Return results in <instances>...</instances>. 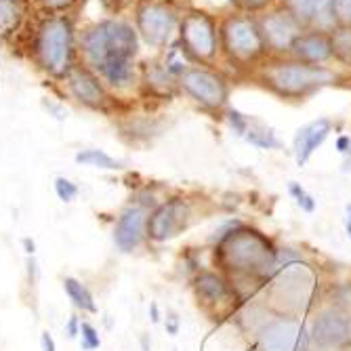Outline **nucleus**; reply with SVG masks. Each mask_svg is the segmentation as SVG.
Segmentation results:
<instances>
[{
    "mask_svg": "<svg viewBox=\"0 0 351 351\" xmlns=\"http://www.w3.org/2000/svg\"><path fill=\"white\" fill-rule=\"evenodd\" d=\"M141 38L135 23L106 17L86 25L78 34L82 66L97 74L108 88L124 90L137 78V55Z\"/></svg>",
    "mask_w": 351,
    "mask_h": 351,
    "instance_id": "obj_1",
    "label": "nucleus"
},
{
    "mask_svg": "<svg viewBox=\"0 0 351 351\" xmlns=\"http://www.w3.org/2000/svg\"><path fill=\"white\" fill-rule=\"evenodd\" d=\"M29 59L51 80H66L78 66V29L72 13L38 15L29 29Z\"/></svg>",
    "mask_w": 351,
    "mask_h": 351,
    "instance_id": "obj_2",
    "label": "nucleus"
},
{
    "mask_svg": "<svg viewBox=\"0 0 351 351\" xmlns=\"http://www.w3.org/2000/svg\"><path fill=\"white\" fill-rule=\"evenodd\" d=\"M254 78L282 99H305L315 90L332 84L337 72L293 57H267L254 68Z\"/></svg>",
    "mask_w": 351,
    "mask_h": 351,
    "instance_id": "obj_3",
    "label": "nucleus"
},
{
    "mask_svg": "<svg viewBox=\"0 0 351 351\" xmlns=\"http://www.w3.org/2000/svg\"><path fill=\"white\" fill-rule=\"evenodd\" d=\"M217 261L240 276H265L278 261V250L271 240L261 232L238 226L236 230L223 234L215 252Z\"/></svg>",
    "mask_w": 351,
    "mask_h": 351,
    "instance_id": "obj_4",
    "label": "nucleus"
},
{
    "mask_svg": "<svg viewBox=\"0 0 351 351\" xmlns=\"http://www.w3.org/2000/svg\"><path fill=\"white\" fill-rule=\"evenodd\" d=\"M221 53L236 68H257L269 57L259 19L248 13H232L219 23Z\"/></svg>",
    "mask_w": 351,
    "mask_h": 351,
    "instance_id": "obj_5",
    "label": "nucleus"
},
{
    "mask_svg": "<svg viewBox=\"0 0 351 351\" xmlns=\"http://www.w3.org/2000/svg\"><path fill=\"white\" fill-rule=\"evenodd\" d=\"M179 47L183 55L198 63V66H208L213 63L221 51L219 43V23L217 19L202 11V9H189L181 15L179 21Z\"/></svg>",
    "mask_w": 351,
    "mask_h": 351,
    "instance_id": "obj_6",
    "label": "nucleus"
},
{
    "mask_svg": "<svg viewBox=\"0 0 351 351\" xmlns=\"http://www.w3.org/2000/svg\"><path fill=\"white\" fill-rule=\"evenodd\" d=\"M179 13L169 0H139L135 7V27L141 43L165 49L179 29Z\"/></svg>",
    "mask_w": 351,
    "mask_h": 351,
    "instance_id": "obj_7",
    "label": "nucleus"
},
{
    "mask_svg": "<svg viewBox=\"0 0 351 351\" xmlns=\"http://www.w3.org/2000/svg\"><path fill=\"white\" fill-rule=\"evenodd\" d=\"M179 88L191 101L210 112L223 110L230 99V80L206 66H189L179 76Z\"/></svg>",
    "mask_w": 351,
    "mask_h": 351,
    "instance_id": "obj_8",
    "label": "nucleus"
},
{
    "mask_svg": "<svg viewBox=\"0 0 351 351\" xmlns=\"http://www.w3.org/2000/svg\"><path fill=\"white\" fill-rule=\"evenodd\" d=\"M259 27L269 57H289L295 40L305 32V27L297 21V17L284 7H278L261 15Z\"/></svg>",
    "mask_w": 351,
    "mask_h": 351,
    "instance_id": "obj_9",
    "label": "nucleus"
},
{
    "mask_svg": "<svg viewBox=\"0 0 351 351\" xmlns=\"http://www.w3.org/2000/svg\"><path fill=\"white\" fill-rule=\"evenodd\" d=\"M63 84H66L70 97L82 108H88L95 112H108L114 106L112 95L108 86L104 84V80L95 72H90L86 66H82V63H78V66L66 76Z\"/></svg>",
    "mask_w": 351,
    "mask_h": 351,
    "instance_id": "obj_10",
    "label": "nucleus"
},
{
    "mask_svg": "<svg viewBox=\"0 0 351 351\" xmlns=\"http://www.w3.org/2000/svg\"><path fill=\"white\" fill-rule=\"evenodd\" d=\"M261 351H307L309 335L297 317H276L259 335Z\"/></svg>",
    "mask_w": 351,
    "mask_h": 351,
    "instance_id": "obj_11",
    "label": "nucleus"
},
{
    "mask_svg": "<svg viewBox=\"0 0 351 351\" xmlns=\"http://www.w3.org/2000/svg\"><path fill=\"white\" fill-rule=\"evenodd\" d=\"M311 286L313 276L307 265L293 261L286 263L284 269L278 274L274 282V297L286 307H301L311 295Z\"/></svg>",
    "mask_w": 351,
    "mask_h": 351,
    "instance_id": "obj_12",
    "label": "nucleus"
},
{
    "mask_svg": "<svg viewBox=\"0 0 351 351\" xmlns=\"http://www.w3.org/2000/svg\"><path fill=\"white\" fill-rule=\"evenodd\" d=\"M349 339H351L349 317L335 309L322 311L313 320L311 330H309V341L320 351H337L345 347Z\"/></svg>",
    "mask_w": 351,
    "mask_h": 351,
    "instance_id": "obj_13",
    "label": "nucleus"
},
{
    "mask_svg": "<svg viewBox=\"0 0 351 351\" xmlns=\"http://www.w3.org/2000/svg\"><path fill=\"white\" fill-rule=\"evenodd\" d=\"M189 206L181 198L167 200L160 204L147 221V236L156 242H167L187 228Z\"/></svg>",
    "mask_w": 351,
    "mask_h": 351,
    "instance_id": "obj_14",
    "label": "nucleus"
},
{
    "mask_svg": "<svg viewBox=\"0 0 351 351\" xmlns=\"http://www.w3.org/2000/svg\"><path fill=\"white\" fill-rule=\"evenodd\" d=\"M282 7L291 11L305 29L330 34L337 27L335 0H282Z\"/></svg>",
    "mask_w": 351,
    "mask_h": 351,
    "instance_id": "obj_15",
    "label": "nucleus"
},
{
    "mask_svg": "<svg viewBox=\"0 0 351 351\" xmlns=\"http://www.w3.org/2000/svg\"><path fill=\"white\" fill-rule=\"evenodd\" d=\"M289 57L311 63V66H324V63H328L332 59L330 34L328 32L305 29L303 34L295 40Z\"/></svg>",
    "mask_w": 351,
    "mask_h": 351,
    "instance_id": "obj_16",
    "label": "nucleus"
},
{
    "mask_svg": "<svg viewBox=\"0 0 351 351\" xmlns=\"http://www.w3.org/2000/svg\"><path fill=\"white\" fill-rule=\"evenodd\" d=\"M145 226V208L143 206H129L120 213L114 230V242L122 252H133L143 238Z\"/></svg>",
    "mask_w": 351,
    "mask_h": 351,
    "instance_id": "obj_17",
    "label": "nucleus"
},
{
    "mask_svg": "<svg viewBox=\"0 0 351 351\" xmlns=\"http://www.w3.org/2000/svg\"><path fill=\"white\" fill-rule=\"evenodd\" d=\"M330 129H332V122L328 118H317V120L301 126V129L297 131V135H295V158H297L299 167H303L311 158V154L326 141Z\"/></svg>",
    "mask_w": 351,
    "mask_h": 351,
    "instance_id": "obj_18",
    "label": "nucleus"
},
{
    "mask_svg": "<svg viewBox=\"0 0 351 351\" xmlns=\"http://www.w3.org/2000/svg\"><path fill=\"white\" fill-rule=\"evenodd\" d=\"M27 0H0V40H13L25 25Z\"/></svg>",
    "mask_w": 351,
    "mask_h": 351,
    "instance_id": "obj_19",
    "label": "nucleus"
},
{
    "mask_svg": "<svg viewBox=\"0 0 351 351\" xmlns=\"http://www.w3.org/2000/svg\"><path fill=\"white\" fill-rule=\"evenodd\" d=\"M143 84L154 93V95H169L175 86H179V80L167 70L165 63H145V68L141 72Z\"/></svg>",
    "mask_w": 351,
    "mask_h": 351,
    "instance_id": "obj_20",
    "label": "nucleus"
},
{
    "mask_svg": "<svg viewBox=\"0 0 351 351\" xmlns=\"http://www.w3.org/2000/svg\"><path fill=\"white\" fill-rule=\"evenodd\" d=\"M194 289L198 293L200 299H204L206 303H219L228 297L230 289H228V282L223 280L219 274L213 271H202L194 278Z\"/></svg>",
    "mask_w": 351,
    "mask_h": 351,
    "instance_id": "obj_21",
    "label": "nucleus"
},
{
    "mask_svg": "<svg viewBox=\"0 0 351 351\" xmlns=\"http://www.w3.org/2000/svg\"><path fill=\"white\" fill-rule=\"evenodd\" d=\"M63 291H66V295L70 297V301L74 303L76 309H82V311H88V313H97V305H95V299H93V293L86 289V286L68 276L63 278Z\"/></svg>",
    "mask_w": 351,
    "mask_h": 351,
    "instance_id": "obj_22",
    "label": "nucleus"
},
{
    "mask_svg": "<svg viewBox=\"0 0 351 351\" xmlns=\"http://www.w3.org/2000/svg\"><path fill=\"white\" fill-rule=\"evenodd\" d=\"M244 139L250 145L259 147V149H278L280 147V141H278L276 133L269 129L267 124H263L261 120H252L250 118V124H248V131H246Z\"/></svg>",
    "mask_w": 351,
    "mask_h": 351,
    "instance_id": "obj_23",
    "label": "nucleus"
},
{
    "mask_svg": "<svg viewBox=\"0 0 351 351\" xmlns=\"http://www.w3.org/2000/svg\"><path fill=\"white\" fill-rule=\"evenodd\" d=\"M332 43V59L341 66L351 68V27H335L330 32Z\"/></svg>",
    "mask_w": 351,
    "mask_h": 351,
    "instance_id": "obj_24",
    "label": "nucleus"
},
{
    "mask_svg": "<svg viewBox=\"0 0 351 351\" xmlns=\"http://www.w3.org/2000/svg\"><path fill=\"white\" fill-rule=\"evenodd\" d=\"M76 162L86 165V167H95V169H104V171L122 169V162L116 160V158H112L110 154H106L104 149H80L76 154Z\"/></svg>",
    "mask_w": 351,
    "mask_h": 351,
    "instance_id": "obj_25",
    "label": "nucleus"
},
{
    "mask_svg": "<svg viewBox=\"0 0 351 351\" xmlns=\"http://www.w3.org/2000/svg\"><path fill=\"white\" fill-rule=\"evenodd\" d=\"M36 9L38 15H59V13H72L78 5V0H27Z\"/></svg>",
    "mask_w": 351,
    "mask_h": 351,
    "instance_id": "obj_26",
    "label": "nucleus"
},
{
    "mask_svg": "<svg viewBox=\"0 0 351 351\" xmlns=\"http://www.w3.org/2000/svg\"><path fill=\"white\" fill-rule=\"evenodd\" d=\"M80 347L84 351H95L101 347V337L90 322H80Z\"/></svg>",
    "mask_w": 351,
    "mask_h": 351,
    "instance_id": "obj_27",
    "label": "nucleus"
},
{
    "mask_svg": "<svg viewBox=\"0 0 351 351\" xmlns=\"http://www.w3.org/2000/svg\"><path fill=\"white\" fill-rule=\"evenodd\" d=\"M55 194L61 202H72L78 196V185L66 177H57L55 179Z\"/></svg>",
    "mask_w": 351,
    "mask_h": 351,
    "instance_id": "obj_28",
    "label": "nucleus"
},
{
    "mask_svg": "<svg viewBox=\"0 0 351 351\" xmlns=\"http://www.w3.org/2000/svg\"><path fill=\"white\" fill-rule=\"evenodd\" d=\"M289 191H291V196L297 200V204H299L305 213H313V210H315V200H313V196H309L299 183L293 181V183L289 185Z\"/></svg>",
    "mask_w": 351,
    "mask_h": 351,
    "instance_id": "obj_29",
    "label": "nucleus"
},
{
    "mask_svg": "<svg viewBox=\"0 0 351 351\" xmlns=\"http://www.w3.org/2000/svg\"><path fill=\"white\" fill-rule=\"evenodd\" d=\"M226 114H228V122H230V126L234 129V133H236V135H240V137H244V135H246V131H248L250 118H248L246 114L238 112L236 108H230Z\"/></svg>",
    "mask_w": 351,
    "mask_h": 351,
    "instance_id": "obj_30",
    "label": "nucleus"
},
{
    "mask_svg": "<svg viewBox=\"0 0 351 351\" xmlns=\"http://www.w3.org/2000/svg\"><path fill=\"white\" fill-rule=\"evenodd\" d=\"M337 27H351V0H335Z\"/></svg>",
    "mask_w": 351,
    "mask_h": 351,
    "instance_id": "obj_31",
    "label": "nucleus"
},
{
    "mask_svg": "<svg viewBox=\"0 0 351 351\" xmlns=\"http://www.w3.org/2000/svg\"><path fill=\"white\" fill-rule=\"evenodd\" d=\"M274 0H236V5L242 13H259V11H265Z\"/></svg>",
    "mask_w": 351,
    "mask_h": 351,
    "instance_id": "obj_32",
    "label": "nucleus"
},
{
    "mask_svg": "<svg viewBox=\"0 0 351 351\" xmlns=\"http://www.w3.org/2000/svg\"><path fill=\"white\" fill-rule=\"evenodd\" d=\"M66 335H68V339H76L80 335V322H78V315L76 313L70 315V320L66 324Z\"/></svg>",
    "mask_w": 351,
    "mask_h": 351,
    "instance_id": "obj_33",
    "label": "nucleus"
},
{
    "mask_svg": "<svg viewBox=\"0 0 351 351\" xmlns=\"http://www.w3.org/2000/svg\"><path fill=\"white\" fill-rule=\"evenodd\" d=\"M40 349L43 351H57V345H55V339L49 330H45L40 335Z\"/></svg>",
    "mask_w": 351,
    "mask_h": 351,
    "instance_id": "obj_34",
    "label": "nucleus"
},
{
    "mask_svg": "<svg viewBox=\"0 0 351 351\" xmlns=\"http://www.w3.org/2000/svg\"><path fill=\"white\" fill-rule=\"evenodd\" d=\"M165 326H167V332H169V335H177V332H179V317H177L175 313H169Z\"/></svg>",
    "mask_w": 351,
    "mask_h": 351,
    "instance_id": "obj_35",
    "label": "nucleus"
},
{
    "mask_svg": "<svg viewBox=\"0 0 351 351\" xmlns=\"http://www.w3.org/2000/svg\"><path fill=\"white\" fill-rule=\"evenodd\" d=\"M337 149H339L341 154H347V152H351V137H347V135H341V137L337 139Z\"/></svg>",
    "mask_w": 351,
    "mask_h": 351,
    "instance_id": "obj_36",
    "label": "nucleus"
},
{
    "mask_svg": "<svg viewBox=\"0 0 351 351\" xmlns=\"http://www.w3.org/2000/svg\"><path fill=\"white\" fill-rule=\"evenodd\" d=\"M149 317L154 324L160 322V309H158V303H149Z\"/></svg>",
    "mask_w": 351,
    "mask_h": 351,
    "instance_id": "obj_37",
    "label": "nucleus"
},
{
    "mask_svg": "<svg viewBox=\"0 0 351 351\" xmlns=\"http://www.w3.org/2000/svg\"><path fill=\"white\" fill-rule=\"evenodd\" d=\"M23 246H25V252L29 254V257H34V252H36L34 240H32V238H25V240H23Z\"/></svg>",
    "mask_w": 351,
    "mask_h": 351,
    "instance_id": "obj_38",
    "label": "nucleus"
},
{
    "mask_svg": "<svg viewBox=\"0 0 351 351\" xmlns=\"http://www.w3.org/2000/svg\"><path fill=\"white\" fill-rule=\"evenodd\" d=\"M141 347H143V351H149V335L141 337Z\"/></svg>",
    "mask_w": 351,
    "mask_h": 351,
    "instance_id": "obj_39",
    "label": "nucleus"
},
{
    "mask_svg": "<svg viewBox=\"0 0 351 351\" xmlns=\"http://www.w3.org/2000/svg\"><path fill=\"white\" fill-rule=\"evenodd\" d=\"M345 228H347V236L351 238V221H349V219L345 221Z\"/></svg>",
    "mask_w": 351,
    "mask_h": 351,
    "instance_id": "obj_40",
    "label": "nucleus"
},
{
    "mask_svg": "<svg viewBox=\"0 0 351 351\" xmlns=\"http://www.w3.org/2000/svg\"><path fill=\"white\" fill-rule=\"evenodd\" d=\"M347 215H349V217H347V219H349V221H351V204H347Z\"/></svg>",
    "mask_w": 351,
    "mask_h": 351,
    "instance_id": "obj_41",
    "label": "nucleus"
},
{
    "mask_svg": "<svg viewBox=\"0 0 351 351\" xmlns=\"http://www.w3.org/2000/svg\"><path fill=\"white\" fill-rule=\"evenodd\" d=\"M230 3H234V5H236V0H230Z\"/></svg>",
    "mask_w": 351,
    "mask_h": 351,
    "instance_id": "obj_42",
    "label": "nucleus"
}]
</instances>
